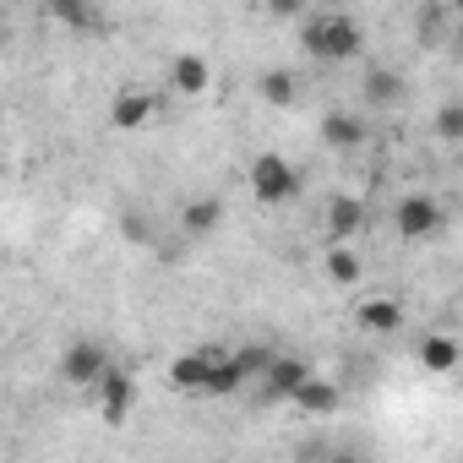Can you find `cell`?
Wrapping results in <instances>:
<instances>
[{"label": "cell", "instance_id": "cell-10", "mask_svg": "<svg viewBox=\"0 0 463 463\" xmlns=\"http://www.w3.org/2000/svg\"><path fill=\"white\" fill-rule=\"evenodd\" d=\"M169 82H175V93H207V82H213V66L202 61V55H175L169 61Z\"/></svg>", "mask_w": 463, "mask_h": 463}, {"label": "cell", "instance_id": "cell-16", "mask_svg": "<svg viewBox=\"0 0 463 463\" xmlns=\"http://www.w3.org/2000/svg\"><path fill=\"white\" fill-rule=\"evenodd\" d=\"M257 93H262V104H273V109H284V104H295V77L284 71V66H268L262 77H257Z\"/></svg>", "mask_w": 463, "mask_h": 463}, {"label": "cell", "instance_id": "cell-5", "mask_svg": "<svg viewBox=\"0 0 463 463\" xmlns=\"http://www.w3.org/2000/svg\"><path fill=\"white\" fill-rule=\"evenodd\" d=\"M131 403H137V382L109 365L104 382H99V414H104V425H120V420L131 414Z\"/></svg>", "mask_w": 463, "mask_h": 463}, {"label": "cell", "instance_id": "cell-21", "mask_svg": "<svg viewBox=\"0 0 463 463\" xmlns=\"http://www.w3.org/2000/svg\"><path fill=\"white\" fill-rule=\"evenodd\" d=\"M436 137L441 142H463V104H441L436 109Z\"/></svg>", "mask_w": 463, "mask_h": 463}, {"label": "cell", "instance_id": "cell-20", "mask_svg": "<svg viewBox=\"0 0 463 463\" xmlns=\"http://www.w3.org/2000/svg\"><path fill=\"white\" fill-rule=\"evenodd\" d=\"M327 279H333V284H344V289H354V284H360V257H354L344 241H333V251H327Z\"/></svg>", "mask_w": 463, "mask_h": 463}, {"label": "cell", "instance_id": "cell-14", "mask_svg": "<svg viewBox=\"0 0 463 463\" xmlns=\"http://www.w3.org/2000/svg\"><path fill=\"white\" fill-rule=\"evenodd\" d=\"M50 17L71 33H93L99 28V6L93 0H50Z\"/></svg>", "mask_w": 463, "mask_h": 463}, {"label": "cell", "instance_id": "cell-17", "mask_svg": "<svg viewBox=\"0 0 463 463\" xmlns=\"http://www.w3.org/2000/svg\"><path fill=\"white\" fill-rule=\"evenodd\" d=\"M360 327L365 333H398L403 327V306L398 300H365L360 306Z\"/></svg>", "mask_w": 463, "mask_h": 463}, {"label": "cell", "instance_id": "cell-7", "mask_svg": "<svg viewBox=\"0 0 463 463\" xmlns=\"http://www.w3.org/2000/svg\"><path fill=\"white\" fill-rule=\"evenodd\" d=\"M251 382L246 360L241 354H213V376H207V398H229V392H241Z\"/></svg>", "mask_w": 463, "mask_h": 463}, {"label": "cell", "instance_id": "cell-19", "mask_svg": "<svg viewBox=\"0 0 463 463\" xmlns=\"http://www.w3.org/2000/svg\"><path fill=\"white\" fill-rule=\"evenodd\" d=\"M306 376H311V371H306V360H273V365H268V392L295 398V387H300Z\"/></svg>", "mask_w": 463, "mask_h": 463}, {"label": "cell", "instance_id": "cell-15", "mask_svg": "<svg viewBox=\"0 0 463 463\" xmlns=\"http://www.w3.org/2000/svg\"><path fill=\"white\" fill-rule=\"evenodd\" d=\"M398 99H403V77H398V71H387V66H371V71H365V104L392 109Z\"/></svg>", "mask_w": 463, "mask_h": 463}, {"label": "cell", "instance_id": "cell-18", "mask_svg": "<svg viewBox=\"0 0 463 463\" xmlns=\"http://www.w3.org/2000/svg\"><path fill=\"white\" fill-rule=\"evenodd\" d=\"M420 365H425L430 376H447V371L458 365V344H452V338H441V333H436V338H425V344H420Z\"/></svg>", "mask_w": 463, "mask_h": 463}, {"label": "cell", "instance_id": "cell-26", "mask_svg": "<svg viewBox=\"0 0 463 463\" xmlns=\"http://www.w3.org/2000/svg\"><path fill=\"white\" fill-rule=\"evenodd\" d=\"M452 12H458V17H463V0H452Z\"/></svg>", "mask_w": 463, "mask_h": 463}, {"label": "cell", "instance_id": "cell-2", "mask_svg": "<svg viewBox=\"0 0 463 463\" xmlns=\"http://www.w3.org/2000/svg\"><path fill=\"white\" fill-rule=\"evenodd\" d=\"M392 223H398L403 241H430L436 229H441V202L425 196V191H409V196L392 207Z\"/></svg>", "mask_w": 463, "mask_h": 463}, {"label": "cell", "instance_id": "cell-9", "mask_svg": "<svg viewBox=\"0 0 463 463\" xmlns=\"http://www.w3.org/2000/svg\"><path fill=\"white\" fill-rule=\"evenodd\" d=\"M360 223H365V207L354 196H333L327 202V241H354Z\"/></svg>", "mask_w": 463, "mask_h": 463}, {"label": "cell", "instance_id": "cell-3", "mask_svg": "<svg viewBox=\"0 0 463 463\" xmlns=\"http://www.w3.org/2000/svg\"><path fill=\"white\" fill-rule=\"evenodd\" d=\"M104 371H109V354H104L99 344H88V338H77V344L61 354V382H71V387H99Z\"/></svg>", "mask_w": 463, "mask_h": 463}, {"label": "cell", "instance_id": "cell-12", "mask_svg": "<svg viewBox=\"0 0 463 463\" xmlns=\"http://www.w3.org/2000/svg\"><path fill=\"white\" fill-rule=\"evenodd\" d=\"M180 223H185V235H213V229L223 223V202L218 196H191L180 207Z\"/></svg>", "mask_w": 463, "mask_h": 463}, {"label": "cell", "instance_id": "cell-23", "mask_svg": "<svg viewBox=\"0 0 463 463\" xmlns=\"http://www.w3.org/2000/svg\"><path fill=\"white\" fill-rule=\"evenodd\" d=\"M436 39H441V6L420 17V44H436Z\"/></svg>", "mask_w": 463, "mask_h": 463}, {"label": "cell", "instance_id": "cell-25", "mask_svg": "<svg viewBox=\"0 0 463 463\" xmlns=\"http://www.w3.org/2000/svg\"><path fill=\"white\" fill-rule=\"evenodd\" d=\"M452 39H458V50H463V17H458V28H452Z\"/></svg>", "mask_w": 463, "mask_h": 463}, {"label": "cell", "instance_id": "cell-24", "mask_svg": "<svg viewBox=\"0 0 463 463\" xmlns=\"http://www.w3.org/2000/svg\"><path fill=\"white\" fill-rule=\"evenodd\" d=\"M273 17H306V0H268Z\"/></svg>", "mask_w": 463, "mask_h": 463}, {"label": "cell", "instance_id": "cell-13", "mask_svg": "<svg viewBox=\"0 0 463 463\" xmlns=\"http://www.w3.org/2000/svg\"><path fill=\"white\" fill-rule=\"evenodd\" d=\"M295 403H300L306 414H333V409L344 403V392H338L333 382H322V376H306V382L295 387Z\"/></svg>", "mask_w": 463, "mask_h": 463}, {"label": "cell", "instance_id": "cell-8", "mask_svg": "<svg viewBox=\"0 0 463 463\" xmlns=\"http://www.w3.org/2000/svg\"><path fill=\"white\" fill-rule=\"evenodd\" d=\"M207 376H213V354H175L169 360V387H180V392H207Z\"/></svg>", "mask_w": 463, "mask_h": 463}, {"label": "cell", "instance_id": "cell-1", "mask_svg": "<svg viewBox=\"0 0 463 463\" xmlns=\"http://www.w3.org/2000/svg\"><path fill=\"white\" fill-rule=\"evenodd\" d=\"M251 191H257V202L284 207V202L300 196V175L284 164V153H262V158L251 164Z\"/></svg>", "mask_w": 463, "mask_h": 463}, {"label": "cell", "instance_id": "cell-6", "mask_svg": "<svg viewBox=\"0 0 463 463\" xmlns=\"http://www.w3.org/2000/svg\"><path fill=\"white\" fill-rule=\"evenodd\" d=\"M322 142L333 153H354V147H365V120L349 115V109H327L322 115Z\"/></svg>", "mask_w": 463, "mask_h": 463}, {"label": "cell", "instance_id": "cell-22", "mask_svg": "<svg viewBox=\"0 0 463 463\" xmlns=\"http://www.w3.org/2000/svg\"><path fill=\"white\" fill-rule=\"evenodd\" d=\"M300 50L311 61H322V17H300Z\"/></svg>", "mask_w": 463, "mask_h": 463}, {"label": "cell", "instance_id": "cell-4", "mask_svg": "<svg viewBox=\"0 0 463 463\" xmlns=\"http://www.w3.org/2000/svg\"><path fill=\"white\" fill-rule=\"evenodd\" d=\"M360 23L344 17V12H327L322 17V61H354L360 55Z\"/></svg>", "mask_w": 463, "mask_h": 463}, {"label": "cell", "instance_id": "cell-11", "mask_svg": "<svg viewBox=\"0 0 463 463\" xmlns=\"http://www.w3.org/2000/svg\"><path fill=\"white\" fill-rule=\"evenodd\" d=\"M153 120V93H120L115 104H109V126L115 131H137V126H147Z\"/></svg>", "mask_w": 463, "mask_h": 463}]
</instances>
